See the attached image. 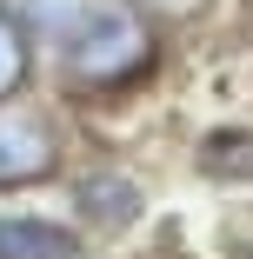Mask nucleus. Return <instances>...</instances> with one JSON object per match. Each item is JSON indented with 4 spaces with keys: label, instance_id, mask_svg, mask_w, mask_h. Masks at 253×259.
I'll return each instance as SVG.
<instances>
[{
    "label": "nucleus",
    "instance_id": "nucleus-1",
    "mask_svg": "<svg viewBox=\"0 0 253 259\" xmlns=\"http://www.w3.org/2000/svg\"><path fill=\"white\" fill-rule=\"evenodd\" d=\"M147 60H154V40H147V27L127 14V7H87L80 27L67 33V67L93 87H107V80H127L140 73Z\"/></svg>",
    "mask_w": 253,
    "mask_h": 259
},
{
    "label": "nucleus",
    "instance_id": "nucleus-2",
    "mask_svg": "<svg viewBox=\"0 0 253 259\" xmlns=\"http://www.w3.org/2000/svg\"><path fill=\"white\" fill-rule=\"evenodd\" d=\"M54 173V133L27 113H0V186H27Z\"/></svg>",
    "mask_w": 253,
    "mask_h": 259
},
{
    "label": "nucleus",
    "instance_id": "nucleus-3",
    "mask_svg": "<svg viewBox=\"0 0 253 259\" xmlns=\"http://www.w3.org/2000/svg\"><path fill=\"white\" fill-rule=\"evenodd\" d=\"M0 259H80V239L47 220H0Z\"/></svg>",
    "mask_w": 253,
    "mask_h": 259
},
{
    "label": "nucleus",
    "instance_id": "nucleus-4",
    "mask_svg": "<svg viewBox=\"0 0 253 259\" xmlns=\"http://www.w3.org/2000/svg\"><path fill=\"white\" fill-rule=\"evenodd\" d=\"M74 199H80V213H87L93 226H127V220L140 213V186H133L127 173H93V180L74 186Z\"/></svg>",
    "mask_w": 253,
    "mask_h": 259
},
{
    "label": "nucleus",
    "instance_id": "nucleus-5",
    "mask_svg": "<svg viewBox=\"0 0 253 259\" xmlns=\"http://www.w3.org/2000/svg\"><path fill=\"white\" fill-rule=\"evenodd\" d=\"M200 166L227 173V180H253V133H213L200 146Z\"/></svg>",
    "mask_w": 253,
    "mask_h": 259
},
{
    "label": "nucleus",
    "instance_id": "nucleus-6",
    "mask_svg": "<svg viewBox=\"0 0 253 259\" xmlns=\"http://www.w3.org/2000/svg\"><path fill=\"white\" fill-rule=\"evenodd\" d=\"M27 80V40H20V20L0 7V100Z\"/></svg>",
    "mask_w": 253,
    "mask_h": 259
},
{
    "label": "nucleus",
    "instance_id": "nucleus-7",
    "mask_svg": "<svg viewBox=\"0 0 253 259\" xmlns=\"http://www.w3.org/2000/svg\"><path fill=\"white\" fill-rule=\"evenodd\" d=\"M154 7H160V14H193L187 0H154Z\"/></svg>",
    "mask_w": 253,
    "mask_h": 259
}]
</instances>
